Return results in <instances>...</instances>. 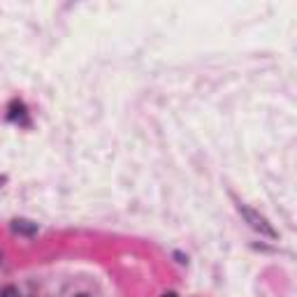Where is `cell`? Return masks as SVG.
I'll return each instance as SVG.
<instances>
[{"label":"cell","instance_id":"6da1fadb","mask_svg":"<svg viewBox=\"0 0 297 297\" xmlns=\"http://www.w3.org/2000/svg\"><path fill=\"white\" fill-rule=\"evenodd\" d=\"M239 214L246 218V223L253 228L255 232H260V234H267V237H276V230L269 225V221H267L265 216H260L258 212H253V209H248V207H242L239 204Z\"/></svg>","mask_w":297,"mask_h":297},{"label":"cell","instance_id":"7a4b0ae2","mask_svg":"<svg viewBox=\"0 0 297 297\" xmlns=\"http://www.w3.org/2000/svg\"><path fill=\"white\" fill-rule=\"evenodd\" d=\"M12 230L14 232H19V234H35L37 232V223H33V221H28V218H14L12 221Z\"/></svg>","mask_w":297,"mask_h":297},{"label":"cell","instance_id":"3957f363","mask_svg":"<svg viewBox=\"0 0 297 297\" xmlns=\"http://www.w3.org/2000/svg\"><path fill=\"white\" fill-rule=\"evenodd\" d=\"M2 297H19V290H16V288H5V290H2Z\"/></svg>","mask_w":297,"mask_h":297},{"label":"cell","instance_id":"277c9868","mask_svg":"<svg viewBox=\"0 0 297 297\" xmlns=\"http://www.w3.org/2000/svg\"><path fill=\"white\" fill-rule=\"evenodd\" d=\"M163 297H177V293H172V290H170V293H165Z\"/></svg>","mask_w":297,"mask_h":297},{"label":"cell","instance_id":"5b68a950","mask_svg":"<svg viewBox=\"0 0 297 297\" xmlns=\"http://www.w3.org/2000/svg\"><path fill=\"white\" fill-rule=\"evenodd\" d=\"M77 297H88V295H77Z\"/></svg>","mask_w":297,"mask_h":297},{"label":"cell","instance_id":"8992f818","mask_svg":"<svg viewBox=\"0 0 297 297\" xmlns=\"http://www.w3.org/2000/svg\"><path fill=\"white\" fill-rule=\"evenodd\" d=\"M0 263H2V255H0Z\"/></svg>","mask_w":297,"mask_h":297}]
</instances>
